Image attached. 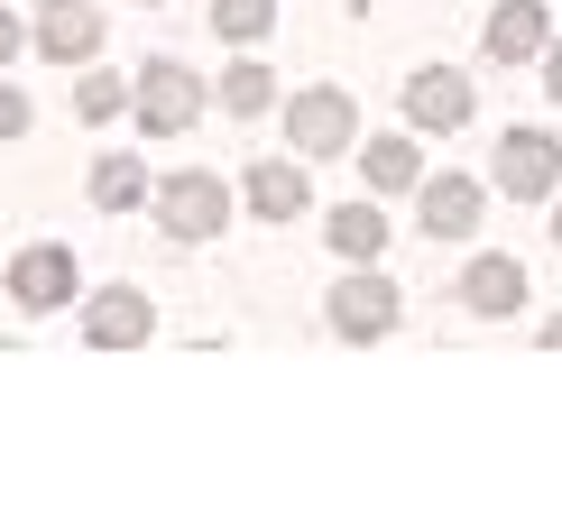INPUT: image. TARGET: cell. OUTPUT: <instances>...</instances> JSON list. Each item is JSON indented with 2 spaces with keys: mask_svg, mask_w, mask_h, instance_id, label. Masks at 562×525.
<instances>
[{
  "mask_svg": "<svg viewBox=\"0 0 562 525\" xmlns=\"http://www.w3.org/2000/svg\"><path fill=\"white\" fill-rule=\"evenodd\" d=\"M406 121L452 138L461 121H471V75H452V65H425V75L406 83Z\"/></svg>",
  "mask_w": 562,
  "mask_h": 525,
  "instance_id": "cell-9",
  "label": "cell"
},
{
  "mask_svg": "<svg viewBox=\"0 0 562 525\" xmlns=\"http://www.w3.org/2000/svg\"><path fill=\"white\" fill-rule=\"evenodd\" d=\"M10 56H19V19L0 10V65H10Z\"/></svg>",
  "mask_w": 562,
  "mask_h": 525,
  "instance_id": "cell-22",
  "label": "cell"
},
{
  "mask_svg": "<svg viewBox=\"0 0 562 525\" xmlns=\"http://www.w3.org/2000/svg\"><path fill=\"white\" fill-rule=\"evenodd\" d=\"M488 65H544V46H553V19H544V0H498L488 10Z\"/></svg>",
  "mask_w": 562,
  "mask_h": 525,
  "instance_id": "cell-7",
  "label": "cell"
},
{
  "mask_svg": "<svg viewBox=\"0 0 562 525\" xmlns=\"http://www.w3.org/2000/svg\"><path fill=\"white\" fill-rule=\"evenodd\" d=\"M526 295H535V286H526V268H517V258H498V249L461 268V304H471L480 323H507V314H517Z\"/></svg>",
  "mask_w": 562,
  "mask_h": 525,
  "instance_id": "cell-10",
  "label": "cell"
},
{
  "mask_svg": "<svg viewBox=\"0 0 562 525\" xmlns=\"http://www.w3.org/2000/svg\"><path fill=\"white\" fill-rule=\"evenodd\" d=\"M396 314H406V286H387V277H379V258H369L360 277H341V286H333V304H323V323H333L341 342H387Z\"/></svg>",
  "mask_w": 562,
  "mask_h": 525,
  "instance_id": "cell-2",
  "label": "cell"
},
{
  "mask_svg": "<svg viewBox=\"0 0 562 525\" xmlns=\"http://www.w3.org/2000/svg\"><path fill=\"white\" fill-rule=\"evenodd\" d=\"M10 304H19V314H56V304H75V249H56V241L19 249L10 258Z\"/></svg>",
  "mask_w": 562,
  "mask_h": 525,
  "instance_id": "cell-6",
  "label": "cell"
},
{
  "mask_svg": "<svg viewBox=\"0 0 562 525\" xmlns=\"http://www.w3.org/2000/svg\"><path fill=\"white\" fill-rule=\"evenodd\" d=\"M222 222H231V185H222V176H203V166H194V176H167V185H157V231H167L176 249L213 241Z\"/></svg>",
  "mask_w": 562,
  "mask_h": 525,
  "instance_id": "cell-3",
  "label": "cell"
},
{
  "mask_svg": "<svg viewBox=\"0 0 562 525\" xmlns=\"http://www.w3.org/2000/svg\"><path fill=\"white\" fill-rule=\"evenodd\" d=\"M92 46H102V10H92V0H46V10H37V56L83 65Z\"/></svg>",
  "mask_w": 562,
  "mask_h": 525,
  "instance_id": "cell-12",
  "label": "cell"
},
{
  "mask_svg": "<svg viewBox=\"0 0 562 525\" xmlns=\"http://www.w3.org/2000/svg\"><path fill=\"white\" fill-rule=\"evenodd\" d=\"M544 342H553V350H562V314H553V323H544Z\"/></svg>",
  "mask_w": 562,
  "mask_h": 525,
  "instance_id": "cell-23",
  "label": "cell"
},
{
  "mask_svg": "<svg viewBox=\"0 0 562 525\" xmlns=\"http://www.w3.org/2000/svg\"><path fill=\"white\" fill-rule=\"evenodd\" d=\"M138 194H148V166H138L130 148H111L102 166H92V203H102V212H130Z\"/></svg>",
  "mask_w": 562,
  "mask_h": 525,
  "instance_id": "cell-16",
  "label": "cell"
},
{
  "mask_svg": "<svg viewBox=\"0 0 562 525\" xmlns=\"http://www.w3.org/2000/svg\"><path fill=\"white\" fill-rule=\"evenodd\" d=\"M130 111H138V130H148V138H184V130L203 121V75H194V65H176V56H157L148 75H138Z\"/></svg>",
  "mask_w": 562,
  "mask_h": 525,
  "instance_id": "cell-1",
  "label": "cell"
},
{
  "mask_svg": "<svg viewBox=\"0 0 562 525\" xmlns=\"http://www.w3.org/2000/svg\"><path fill=\"white\" fill-rule=\"evenodd\" d=\"M213 29L240 37V46H259V37L277 29V0H213Z\"/></svg>",
  "mask_w": 562,
  "mask_h": 525,
  "instance_id": "cell-18",
  "label": "cell"
},
{
  "mask_svg": "<svg viewBox=\"0 0 562 525\" xmlns=\"http://www.w3.org/2000/svg\"><path fill=\"white\" fill-rule=\"evenodd\" d=\"M130 92H138V83H121V75H83V83H75V111H83V121H121Z\"/></svg>",
  "mask_w": 562,
  "mask_h": 525,
  "instance_id": "cell-19",
  "label": "cell"
},
{
  "mask_svg": "<svg viewBox=\"0 0 562 525\" xmlns=\"http://www.w3.org/2000/svg\"><path fill=\"white\" fill-rule=\"evenodd\" d=\"M323 231H333V249H341V258H379V249H387V212L369 203V194H360V203H341Z\"/></svg>",
  "mask_w": 562,
  "mask_h": 525,
  "instance_id": "cell-15",
  "label": "cell"
},
{
  "mask_svg": "<svg viewBox=\"0 0 562 525\" xmlns=\"http://www.w3.org/2000/svg\"><path fill=\"white\" fill-rule=\"evenodd\" d=\"M0 138H29V92L0 83Z\"/></svg>",
  "mask_w": 562,
  "mask_h": 525,
  "instance_id": "cell-20",
  "label": "cell"
},
{
  "mask_svg": "<svg viewBox=\"0 0 562 525\" xmlns=\"http://www.w3.org/2000/svg\"><path fill=\"white\" fill-rule=\"evenodd\" d=\"M415 203H425V241L442 249V241H471V231H480V185L471 176H425V185H415Z\"/></svg>",
  "mask_w": 562,
  "mask_h": 525,
  "instance_id": "cell-8",
  "label": "cell"
},
{
  "mask_svg": "<svg viewBox=\"0 0 562 525\" xmlns=\"http://www.w3.org/2000/svg\"><path fill=\"white\" fill-rule=\"evenodd\" d=\"M268 102H277V75H268L259 56H240V65L222 75V111H240V121H259Z\"/></svg>",
  "mask_w": 562,
  "mask_h": 525,
  "instance_id": "cell-17",
  "label": "cell"
},
{
  "mask_svg": "<svg viewBox=\"0 0 562 525\" xmlns=\"http://www.w3.org/2000/svg\"><path fill=\"white\" fill-rule=\"evenodd\" d=\"M286 138L304 157H350V148H360V102H350L341 83L295 92V102H286Z\"/></svg>",
  "mask_w": 562,
  "mask_h": 525,
  "instance_id": "cell-4",
  "label": "cell"
},
{
  "mask_svg": "<svg viewBox=\"0 0 562 525\" xmlns=\"http://www.w3.org/2000/svg\"><path fill=\"white\" fill-rule=\"evenodd\" d=\"M488 185H498V194H517V203L562 194V138H553V130H507V138H498V166H488Z\"/></svg>",
  "mask_w": 562,
  "mask_h": 525,
  "instance_id": "cell-5",
  "label": "cell"
},
{
  "mask_svg": "<svg viewBox=\"0 0 562 525\" xmlns=\"http://www.w3.org/2000/svg\"><path fill=\"white\" fill-rule=\"evenodd\" d=\"M369 166V194H406V185H425V148L415 138H369V148H350Z\"/></svg>",
  "mask_w": 562,
  "mask_h": 525,
  "instance_id": "cell-14",
  "label": "cell"
},
{
  "mask_svg": "<svg viewBox=\"0 0 562 525\" xmlns=\"http://www.w3.org/2000/svg\"><path fill=\"white\" fill-rule=\"evenodd\" d=\"M157 314H148V295H130V286H111V295H92L83 304V342L92 350H130V342H148Z\"/></svg>",
  "mask_w": 562,
  "mask_h": 525,
  "instance_id": "cell-13",
  "label": "cell"
},
{
  "mask_svg": "<svg viewBox=\"0 0 562 525\" xmlns=\"http://www.w3.org/2000/svg\"><path fill=\"white\" fill-rule=\"evenodd\" d=\"M553 249H562V194H553Z\"/></svg>",
  "mask_w": 562,
  "mask_h": 525,
  "instance_id": "cell-24",
  "label": "cell"
},
{
  "mask_svg": "<svg viewBox=\"0 0 562 525\" xmlns=\"http://www.w3.org/2000/svg\"><path fill=\"white\" fill-rule=\"evenodd\" d=\"M544 92H553V102H562V37L544 46Z\"/></svg>",
  "mask_w": 562,
  "mask_h": 525,
  "instance_id": "cell-21",
  "label": "cell"
},
{
  "mask_svg": "<svg viewBox=\"0 0 562 525\" xmlns=\"http://www.w3.org/2000/svg\"><path fill=\"white\" fill-rule=\"evenodd\" d=\"M240 194H249V212H259V222H304V212H314V185H304L295 157H259Z\"/></svg>",
  "mask_w": 562,
  "mask_h": 525,
  "instance_id": "cell-11",
  "label": "cell"
}]
</instances>
